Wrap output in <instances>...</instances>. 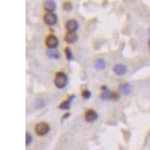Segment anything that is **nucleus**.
I'll use <instances>...</instances> for the list:
<instances>
[{
	"label": "nucleus",
	"mask_w": 150,
	"mask_h": 150,
	"mask_svg": "<svg viewBox=\"0 0 150 150\" xmlns=\"http://www.w3.org/2000/svg\"><path fill=\"white\" fill-rule=\"evenodd\" d=\"M62 8H63L64 10H66V11H70L72 8V6L70 2H65L62 6Z\"/></svg>",
	"instance_id": "dca6fc26"
},
{
	"label": "nucleus",
	"mask_w": 150,
	"mask_h": 150,
	"mask_svg": "<svg viewBox=\"0 0 150 150\" xmlns=\"http://www.w3.org/2000/svg\"><path fill=\"white\" fill-rule=\"evenodd\" d=\"M69 115H70V114H69V113H67V114H66V115H65V116H64V119L67 118V117H68Z\"/></svg>",
	"instance_id": "aec40b11"
},
{
	"label": "nucleus",
	"mask_w": 150,
	"mask_h": 150,
	"mask_svg": "<svg viewBox=\"0 0 150 150\" xmlns=\"http://www.w3.org/2000/svg\"><path fill=\"white\" fill-rule=\"evenodd\" d=\"M101 90H102V92H101V98L102 99H110L111 97V92H110V90L107 88V87H101Z\"/></svg>",
	"instance_id": "f8f14e48"
},
{
	"label": "nucleus",
	"mask_w": 150,
	"mask_h": 150,
	"mask_svg": "<svg viewBox=\"0 0 150 150\" xmlns=\"http://www.w3.org/2000/svg\"><path fill=\"white\" fill-rule=\"evenodd\" d=\"M44 20L48 26H53L57 23V17L53 12H48L44 15Z\"/></svg>",
	"instance_id": "20e7f679"
},
{
	"label": "nucleus",
	"mask_w": 150,
	"mask_h": 150,
	"mask_svg": "<svg viewBox=\"0 0 150 150\" xmlns=\"http://www.w3.org/2000/svg\"><path fill=\"white\" fill-rule=\"evenodd\" d=\"M50 131V126L46 122H39L36 126V133L38 136H44Z\"/></svg>",
	"instance_id": "f03ea898"
},
{
	"label": "nucleus",
	"mask_w": 150,
	"mask_h": 150,
	"mask_svg": "<svg viewBox=\"0 0 150 150\" xmlns=\"http://www.w3.org/2000/svg\"><path fill=\"white\" fill-rule=\"evenodd\" d=\"M94 66H95V68L96 69H98V70H103V69H104L105 66H106V64H105V62H104V59H98L95 61Z\"/></svg>",
	"instance_id": "ddd939ff"
},
{
	"label": "nucleus",
	"mask_w": 150,
	"mask_h": 150,
	"mask_svg": "<svg viewBox=\"0 0 150 150\" xmlns=\"http://www.w3.org/2000/svg\"><path fill=\"white\" fill-rule=\"evenodd\" d=\"M149 47H150V38H149Z\"/></svg>",
	"instance_id": "412c9836"
},
{
	"label": "nucleus",
	"mask_w": 150,
	"mask_h": 150,
	"mask_svg": "<svg viewBox=\"0 0 150 150\" xmlns=\"http://www.w3.org/2000/svg\"><path fill=\"white\" fill-rule=\"evenodd\" d=\"M45 44L50 49H55L58 46L59 41L56 36H53V35H50L47 37Z\"/></svg>",
	"instance_id": "7ed1b4c3"
},
{
	"label": "nucleus",
	"mask_w": 150,
	"mask_h": 150,
	"mask_svg": "<svg viewBox=\"0 0 150 150\" xmlns=\"http://www.w3.org/2000/svg\"><path fill=\"white\" fill-rule=\"evenodd\" d=\"M119 90L120 93H122V95H129L132 91V86L128 83H122L119 87Z\"/></svg>",
	"instance_id": "423d86ee"
},
{
	"label": "nucleus",
	"mask_w": 150,
	"mask_h": 150,
	"mask_svg": "<svg viewBox=\"0 0 150 150\" xmlns=\"http://www.w3.org/2000/svg\"><path fill=\"white\" fill-rule=\"evenodd\" d=\"M32 135L30 134H29V133H27V135H26V141H27L26 142V144H27V146H28V145L32 142Z\"/></svg>",
	"instance_id": "a211bd4d"
},
{
	"label": "nucleus",
	"mask_w": 150,
	"mask_h": 150,
	"mask_svg": "<svg viewBox=\"0 0 150 150\" xmlns=\"http://www.w3.org/2000/svg\"><path fill=\"white\" fill-rule=\"evenodd\" d=\"M113 71L118 75L122 76L127 72V68L123 64H117L113 67Z\"/></svg>",
	"instance_id": "0eeeda50"
},
{
	"label": "nucleus",
	"mask_w": 150,
	"mask_h": 150,
	"mask_svg": "<svg viewBox=\"0 0 150 150\" xmlns=\"http://www.w3.org/2000/svg\"><path fill=\"white\" fill-rule=\"evenodd\" d=\"M66 27L68 32H75L78 27L77 22L75 20H70L67 22Z\"/></svg>",
	"instance_id": "6e6552de"
},
{
	"label": "nucleus",
	"mask_w": 150,
	"mask_h": 150,
	"mask_svg": "<svg viewBox=\"0 0 150 150\" xmlns=\"http://www.w3.org/2000/svg\"><path fill=\"white\" fill-rule=\"evenodd\" d=\"M85 119H86L87 122H94L98 119V113H96V110H94L92 109L88 110L87 113H85Z\"/></svg>",
	"instance_id": "39448f33"
},
{
	"label": "nucleus",
	"mask_w": 150,
	"mask_h": 150,
	"mask_svg": "<svg viewBox=\"0 0 150 150\" xmlns=\"http://www.w3.org/2000/svg\"><path fill=\"white\" fill-rule=\"evenodd\" d=\"M74 97H75L74 95L70 96V97H69L67 100L64 101L62 104H60V105L59 106V109H62V110H68L69 108H70V107H71V103Z\"/></svg>",
	"instance_id": "9d476101"
},
{
	"label": "nucleus",
	"mask_w": 150,
	"mask_h": 150,
	"mask_svg": "<svg viewBox=\"0 0 150 150\" xmlns=\"http://www.w3.org/2000/svg\"><path fill=\"white\" fill-rule=\"evenodd\" d=\"M82 96H83V97L85 98H89L91 97V92L87 89L84 90V91H83V92H82Z\"/></svg>",
	"instance_id": "f3484780"
},
{
	"label": "nucleus",
	"mask_w": 150,
	"mask_h": 150,
	"mask_svg": "<svg viewBox=\"0 0 150 150\" xmlns=\"http://www.w3.org/2000/svg\"><path fill=\"white\" fill-rule=\"evenodd\" d=\"M55 85L57 88L62 89L66 87L68 83V77L64 72H58L54 80Z\"/></svg>",
	"instance_id": "f257e3e1"
},
{
	"label": "nucleus",
	"mask_w": 150,
	"mask_h": 150,
	"mask_svg": "<svg viewBox=\"0 0 150 150\" xmlns=\"http://www.w3.org/2000/svg\"><path fill=\"white\" fill-rule=\"evenodd\" d=\"M119 98V94L117 92H111V97H110V99H113V100H116L117 101L118 99Z\"/></svg>",
	"instance_id": "6ab92c4d"
},
{
	"label": "nucleus",
	"mask_w": 150,
	"mask_h": 150,
	"mask_svg": "<svg viewBox=\"0 0 150 150\" xmlns=\"http://www.w3.org/2000/svg\"><path fill=\"white\" fill-rule=\"evenodd\" d=\"M77 40V35L75 32H68L65 36V41L68 44H73Z\"/></svg>",
	"instance_id": "1a4fd4ad"
},
{
	"label": "nucleus",
	"mask_w": 150,
	"mask_h": 150,
	"mask_svg": "<svg viewBox=\"0 0 150 150\" xmlns=\"http://www.w3.org/2000/svg\"><path fill=\"white\" fill-rule=\"evenodd\" d=\"M65 53H66V57H67L68 59V60L73 59V53H72V51H71V50L70 49V48L69 47L66 48V50H65Z\"/></svg>",
	"instance_id": "2eb2a0df"
},
{
	"label": "nucleus",
	"mask_w": 150,
	"mask_h": 150,
	"mask_svg": "<svg viewBox=\"0 0 150 150\" xmlns=\"http://www.w3.org/2000/svg\"><path fill=\"white\" fill-rule=\"evenodd\" d=\"M47 53L51 58H58L59 57V53L56 49H49Z\"/></svg>",
	"instance_id": "4468645a"
},
{
	"label": "nucleus",
	"mask_w": 150,
	"mask_h": 150,
	"mask_svg": "<svg viewBox=\"0 0 150 150\" xmlns=\"http://www.w3.org/2000/svg\"><path fill=\"white\" fill-rule=\"evenodd\" d=\"M44 9L46 11H47L48 12H52L56 8V3H55V2L52 1V0H48V1H46V2H44Z\"/></svg>",
	"instance_id": "9b49d317"
}]
</instances>
